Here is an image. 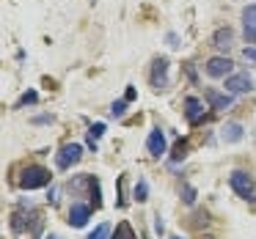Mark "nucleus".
Segmentation results:
<instances>
[{
  "instance_id": "obj_1",
  "label": "nucleus",
  "mask_w": 256,
  "mask_h": 239,
  "mask_svg": "<svg viewBox=\"0 0 256 239\" xmlns=\"http://www.w3.org/2000/svg\"><path fill=\"white\" fill-rule=\"evenodd\" d=\"M50 171L47 168H42V165H28V168H22L20 171V176H17V184L22 190H39V187H47L50 184Z\"/></svg>"
},
{
  "instance_id": "obj_2",
  "label": "nucleus",
  "mask_w": 256,
  "mask_h": 239,
  "mask_svg": "<svg viewBox=\"0 0 256 239\" xmlns=\"http://www.w3.org/2000/svg\"><path fill=\"white\" fill-rule=\"evenodd\" d=\"M228 187H232L234 193L240 195V198H245V201H256L254 179H250L245 171H232V176H228Z\"/></svg>"
},
{
  "instance_id": "obj_3",
  "label": "nucleus",
  "mask_w": 256,
  "mask_h": 239,
  "mask_svg": "<svg viewBox=\"0 0 256 239\" xmlns=\"http://www.w3.org/2000/svg\"><path fill=\"white\" fill-rule=\"evenodd\" d=\"M80 157H83V146L80 143H64L56 154V165L61 168V171H69L72 165L80 162Z\"/></svg>"
},
{
  "instance_id": "obj_4",
  "label": "nucleus",
  "mask_w": 256,
  "mask_h": 239,
  "mask_svg": "<svg viewBox=\"0 0 256 239\" xmlns=\"http://www.w3.org/2000/svg\"><path fill=\"white\" fill-rule=\"evenodd\" d=\"M149 83H152L154 91H166L168 88V58H154V61H152Z\"/></svg>"
},
{
  "instance_id": "obj_5",
  "label": "nucleus",
  "mask_w": 256,
  "mask_h": 239,
  "mask_svg": "<svg viewBox=\"0 0 256 239\" xmlns=\"http://www.w3.org/2000/svg\"><path fill=\"white\" fill-rule=\"evenodd\" d=\"M226 91L228 94H250L254 91V77L248 72H237L226 77Z\"/></svg>"
},
{
  "instance_id": "obj_6",
  "label": "nucleus",
  "mask_w": 256,
  "mask_h": 239,
  "mask_svg": "<svg viewBox=\"0 0 256 239\" xmlns=\"http://www.w3.org/2000/svg\"><path fill=\"white\" fill-rule=\"evenodd\" d=\"M232 66L234 63L228 61L226 55H215V58H210V61L204 63V72L218 80V77H228V74H232Z\"/></svg>"
},
{
  "instance_id": "obj_7",
  "label": "nucleus",
  "mask_w": 256,
  "mask_h": 239,
  "mask_svg": "<svg viewBox=\"0 0 256 239\" xmlns=\"http://www.w3.org/2000/svg\"><path fill=\"white\" fill-rule=\"evenodd\" d=\"M242 33L248 44H256V3L242 8Z\"/></svg>"
},
{
  "instance_id": "obj_8",
  "label": "nucleus",
  "mask_w": 256,
  "mask_h": 239,
  "mask_svg": "<svg viewBox=\"0 0 256 239\" xmlns=\"http://www.w3.org/2000/svg\"><path fill=\"white\" fill-rule=\"evenodd\" d=\"M204 99L210 102V110H228L234 105L232 94H220L218 88H206L204 91Z\"/></svg>"
},
{
  "instance_id": "obj_9",
  "label": "nucleus",
  "mask_w": 256,
  "mask_h": 239,
  "mask_svg": "<svg viewBox=\"0 0 256 239\" xmlns=\"http://www.w3.org/2000/svg\"><path fill=\"white\" fill-rule=\"evenodd\" d=\"M146 149H149V154H152V157H157V160H160V157L166 154V132H162L160 127H154V129L149 132Z\"/></svg>"
},
{
  "instance_id": "obj_10",
  "label": "nucleus",
  "mask_w": 256,
  "mask_h": 239,
  "mask_svg": "<svg viewBox=\"0 0 256 239\" xmlns=\"http://www.w3.org/2000/svg\"><path fill=\"white\" fill-rule=\"evenodd\" d=\"M88 220H91V206L88 204H72V209H69V223H72L74 228H83Z\"/></svg>"
},
{
  "instance_id": "obj_11",
  "label": "nucleus",
  "mask_w": 256,
  "mask_h": 239,
  "mask_svg": "<svg viewBox=\"0 0 256 239\" xmlns=\"http://www.w3.org/2000/svg\"><path fill=\"white\" fill-rule=\"evenodd\" d=\"M184 116H188L190 124H201V121H204V105H201V99L188 96V99H184Z\"/></svg>"
},
{
  "instance_id": "obj_12",
  "label": "nucleus",
  "mask_w": 256,
  "mask_h": 239,
  "mask_svg": "<svg viewBox=\"0 0 256 239\" xmlns=\"http://www.w3.org/2000/svg\"><path fill=\"white\" fill-rule=\"evenodd\" d=\"M242 138H245V129H242V124H237V121H228L226 127L220 129V140H223V143H240Z\"/></svg>"
},
{
  "instance_id": "obj_13",
  "label": "nucleus",
  "mask_w": 256,
  "mask_h": 239,
  "mask_svg": "<svg viewBox=\"0 0 256 239\" xmlns=\"http://www.w3.org/2000/svg\"><path fill=\"white\" fill-rule=\"evenodd\" d=\"M232 41H234V30L232 28H218L215 33H212V47H218V50H232Z\"/></svg>"
},
{
  "instance_id": "obj_14",
  "label": "nucleus",
  "mask_w": 256,
  "mask_h": 239,
  "mask_svg": "<svg viewBox=\"0 0 256 239\" xmlns=\"http://www.w3.org/2000/svg\"><path fill=\"white\" fill-rule=\"evenodd\" d=\"M102 135H105V124H102V121H96V124H91V127H88V146H91V149H96V143H100Z\"/></svg>"
},
{
  "instance_id": "obj_15",
  "label": "nucleus",
  "mask_w": 256,
  "mask_h": 239,
  "mask_svg": "<svg viewBox=\"0 0 256 239\" xmlns=\"http://www.w3.org/2000/svg\"><path fill=\"white\" fill-rule=\"evenodd\" d=\"M135 201H138V204L149 201V182H146L144 176L138 179V184H135Z\"/></svg>"
},
{
  "instance_id": "obj_16",
  "label": "nucleus",
  "mask_w": 256,
  "mask_h": 239,
  "mask_svg": "<svg viewBox=\"0 0 256 239\" xmlns=\"http://www.w3.org/2000/svg\"><path fill=\"white\" fill-rule=\"evenodd\" d=\"M110 237H113V231H110V226H108V223H100V226L88 234V239H110Z\"/></svg>"
},
{
  "instance_id": "obj_17",
  "label": "nucleus",
  "mask_w": 256,
  "mask_h": 239,
  "mask_svg": "<svg viewBox=\"0 0 256 239\" xmlns=\"http://www.w3.org/2000/svg\"><path fill=\"white\" fill-rule=\"evenodd\" d=\"M110 239H135L132 228H130V223H118L116 226V234H113Z\"/></svg>"
},
{
  "instance_id": "obj_18",
  "label": "nucleus",
  "mask_w": 256,
  "mask_h": 239,
  "mask_svg": "<svg viewBox=\"0 0 256 239\" xmlns=\"http://www.w3.org/2000/svg\"><path fill=\"white\" fill-rule=\"evenodd\" d=\"M127 105H130L127 96H124V99H118V102H113V105H110V116L113 118H122L124 113H127Z\"/></svg>"
},
{
  "instance_id": "obj_19",
  "label": "nucleus",
  "mask_w": 256,
  "mask_h": 239,
  "mask_svg": "<svg viewBox=\"0 0 256 239\" xmlns=\"http://www.w3.org/2000/svg\"><path fill=\"white\" fill-rule=\"evenodd\" d=\"M182 201L188 206L196 204V187H193V184H182Z\"/></svg>"
},
{
  "instance_id": "obj_20",
  "label": "nucleus",
  "mask_w": 256,
  "mask_h": 239,
  "mask_svg": "<svg viewBox=\"0 0 256 239\" xmlns=\"http://www.w3.org/2000/svg\"><path fill=\"white\" fill-rule=\"evenodd\" d=\"M34 102H39V94H36V91H25V94L17 99V107H22V105H34Z\"/></svg>"
},
{
  "instance_id": "obj_21",
  "label": "nucleus",
  "mask_w": 256,
  "mask_h": 239,
  "mask_svg": "<svg viewBox=\"0 0 256 239\" xmlns=\"http://www.w3.org/2000/svg\"><path fill=\"white\" fill-rule=\"evenodd\" d=\"M184 157H188V143H184V140H179V143L174 146V162L184 160Z\"/></svg>"
},
{
  "instance_id": "obj_22",
  "label": "nucleus",
  "mask_w": 256,
  "mask_h": 239,
  "mask_svg": "<svg viewBox=\"0 0 256 239\" xmlns=\"http://www.w3.org/2000/svg\"><path fill=\"white\" fill-rule=\"evenodd\" d=\"M166 41H168V47H171V50L182 47V41H179V36H176V33H168V36H166Z\"/></svg>"
},
{
  "instance_id": "obj_23",
  "label": "nucleus",
  "mask_w": 256,
  "mask_h": 239,
  "mask_svg": "<svg viewBox=\"0 0 256 239\" xmlns=\"http://www.w3.org/2000/svg\"><path fill=\"white\" fill-rule=\"evenodd\" d=\"M154 231L160 234V237L166 234V223H162V217H160V215H154Z\"/></svg>"
},
{
  "instance_id": "obj_24",
  "label": "nucleus",
  "mask_w": 256,
  "mask_h": 239,
  "mask_svg": "<svg viewBox=\"0 0 256 239\" xmlns=\"http://www.w3.org/2000/svg\"><path fill=\"white\" fill-rule=\"evenodd\" d=\"M245 58H248V61H254L256 63V47H245V52H242Z\"/></svg>"
},
{
  "instance_id": "obj_25",
  "label": "nucleus",
  "mask_w": 256,
  "mask_h": 239,
  "mask_svg": "<svg viewBox=\"0 0 256 239\" xmlns=\"http://www.w3.org/2000/svg\"><path fill=\"white\" fill-rule=\"evenodd\" d=\"M34 124H52V116H36Z\"/></svg>"
},
{
  "instance_id": "obj_26",
  "label": "nucleus",
  "mask_w": 256,
  "mask_h": 239,
  "mask_svg": "<svg viewBox=\"0 0 256 239\" xmlns=\"http://www.w3.org/2000/svg\"><path fill=\"white\" fill-rule=\"evenodd\" d=\"M47 239H64V237H58V234H50V237H47Z\"/></svg>"
},
{
  "instance_id": "obj_27",
  "label": "nucleus",
  "mask_w": 256,
  "mask_h": 239,
  "mask_svg": "<svg viewBox=\"0 0 256 239\" xmlns=\"http://www.w3.org/2000/svg\"><path fill=\"white\" fill-rule=\"evenodd\" d=\"M171 239H182V237H171Z\"/></svg>"
}]
</instances>
